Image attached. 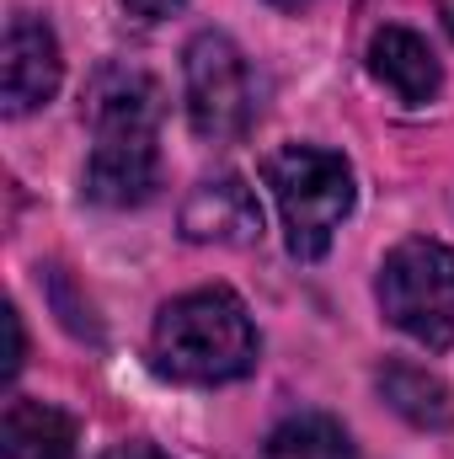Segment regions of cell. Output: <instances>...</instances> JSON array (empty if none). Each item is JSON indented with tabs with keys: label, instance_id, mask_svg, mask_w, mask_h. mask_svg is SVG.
<instances>
[{
	"label": "cell",
	"instance_id": "13",
	"mask_svg": "<svg viewBox=\"0 0 454 459\" xmlns=\"http://www.w3.org/2000/svg\"><path fill=\"white\" fill-rule=\"evenodd\" d=\"M139 22H166V16H177L182 11V0H123Z\"/></svg>",
	"mask_w": 454,
	"mask_h": 459
},
{
	"label": "cell",
	"instance_id": "12",
	"mask_svg": "<svg viewBox=\"0 0 454 459\" xmlns=\"http://www.w3.org/2000/svg\"><path fill=\"white\" fill-rule=\"evenodd\" d=\"M0 321H5V368H0V374L11 379V374L22 368V316H16V310H5Z\"/></svg>",
	"mask_w": 454,
	"mask_h": 459
},
{
	"label": "cell",
	"instance_id": "3",
	"mask_svg": "<svg viewBox=\"0 0 454 459\" xmlns=\"http://www.w3.org/2000/svg\"><path fill=\"white\" fill-rule=\"evenodd\" d=\"M262 177L278 198L289 251L300 262L327 256L337 225L353 214V166L321 144H284L262 160Z\"/></svg>",
	"mask_w": 454,
	"mask_h": 459
},
{
	"label": "cell",
	"instance_id": "16",
	"mask_svg": "<svg viewBox=\"0 0 454 459\" xmlns=\"http://www.w3.org/2000/svg\"><path fill=\"white\" fill-rule=\"evenodd\" d=\"M439 16H444V27H450V38H454V0H439Z\"/></svg>",
	"mask_w": 454,
	"mask_h": 459
},
{
	"label": "cell",
	"instance_id": "5",
	"mask_svg": "<svg viewBox=\"0 0 454 459\" xmlns=\"http://www.w3.org/2000/svg\"><path fill=\"white\" fill-rule=\"evenodd\" d=\"M182 75H188V117H193L198 139L230 144V139H240L251 128V113H257L251 70H246V54L225 32H198L188 43Z\"/></svg>",
	"mask_w": 454,
	"mask_h": 459
},
{
	"label": "cell",
	"instance_id": "8",
	"mask_svg": "<svg viewBox=\"0 0 454 459\" xmlns=\"http://www.w3.org/2000/svg\"><path fill=\"white\" fill-rule=\"evenodd\" d=\"M369 75L390 86L406 108H423L444 91V65L433 59L428 38H417L412 27H380L369 38Z\"/></svg>",
	"mask_w": 454,
	"mask_h": 459
},
{
	"label": "cell",
	"instance_id": "7",
	"mask_svg": "<svg viewBox=\"0 0 454 459\" xmlns=\"http://www.w3.org/2000/svg\"><path fill=\"white\" fill-rule=\"evenodd\" d=\"M182 235L198 246H251L262 235V209L257 193L240 177H214L198 182L182 204Z\"/></svg>",
	"mask_w": 454,
	"mask_h": 459
},
{
	"label": "cell",
	"instance_id": "9",
	"mask_svg": "<svg viewBox=\"0 0 454 459\" xmlns=\"http://www.w3.org/2000/svg\"><path fill=\"white\" fill-rule=\"evenodd\" d=\"M5 459H75V422L43 401H11L0 417Z\"/></svg>",
	"mask_w": 454,
	"mask_h": 459
},
{
	"label": "cell",
	"instance_id": "4",
	"mask_svg": "<svg viewBox=\"0 0 454 459\" xmlns=\"http://www.w3.org/2000/svg\"><path fill=\"white\" fill-rule=\"evenodd\" d=\"M380 310L428 352L454 347V251L439 240H401L380 267Z\"/></svg>",
	"mask_w": 454,
	"mask_h": 459
},
{
	"label": "cell",
	"instance_id": "11",
	"mask_svg": "<svg viewBox=\"0 0 454 459\" xmlns=\"http://www.w3.org/2000/svg\"><path fill=\"white\" fill-rule=\"evenodd\" d=\"M262 459H358L353 455V438L342 433V422L321 417V411H305V417H289L273 428Z\"/></svg>",
	"mask_w": 454,
	"mask_h": 459
},
{
	"label": "cell",
	"instance_id": "15",
	"mask_svg": "<svg viewBox=\"0 0 454 459\" xmlns=\"http://www.w3.org/2000/svg\"><path fill=\"white\" fill-rule=\"evenodd\" d=\"M267 5H278V11H305V5H316V0H267Z\"/></svg>",
	"mask_w": 454,
	"mask_h": 459
},
{
	"label": "cell",
	"instance_id": "1",
	"mask_svg": "<svg viewBox=\"0 0 454 459\" xmlns=\"http://www.w3.org/2000/svg\"><path fill=\"white\" fill-rule=\"evenodd\" d=\"M86 102L97 128V150L86 160V198L102 209L144 204L161 182V86L134 65H108L97 70Z\"/></svg>",
	"mask_w": 454,
	"mask_h": 459
},
{
	"label": "cell",
	"instance_id": "2",
	"mask_svg": "<svg viewBox=\"0 0 454 459\" xmlns=\"http://www.w3.org/2000/svg\"><path fill=\"white\" fill-rule=\"evenodd\" d=\"M150 352L182 385H230L257 368V326L230 289H198L161 310Z\"/></svg>",
	"mask_w": 454,
	"mask_h": 459
},
{
	"label": "cell",
	"instance_id": "6",
	"mask_svg": "<svg viewBox=\"0 0 454 459\" xmlns=\"http://www.w3.org/2000/svg\"><path fill=\"white\" fill-rule=\"evenodd\" d=\"M65 59H59V38L38 22V16H11L5 27V48H0V97L5 113L22 117L43 108L59 91Z\"/></svg>",
	"mask_w": 454,
	"mask_h": 459
},
{
	"label": "cell",
	"instance_id": "14",
	"mask_svg": "<svg viewBox=\"0 0 454 459\" xmlns=\"http://www.w3.org/2000/svg\"><path fill=\"white\" fill-rule=\"evenodd\" d=\"M102 459H171V455H161L155 444H139V438H134V444H113Z\"/></svg>",
	"mask_w": 454,
	"mask_h": 459
},
{
	"label": "cell",
	"instance_id": "10",
	"mask_svg": "<svg viewBox=\"0 0 454 459\" xmlns=\"http://www.w3.org/2000/svg\"><path fill=\"white\" fill-rule=\"evenodd\" d=\"M374 385H380L385 406L401 411L412 428H454V390L439 374H428L417 363H385L374 374Z\"/></svg>",
	"mask_w": 454,
	"mask_h": 459
}]
</instances>
